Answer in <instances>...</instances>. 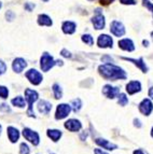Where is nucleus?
<instances>
[{
	"mask_svg": "<svg viewBox=\"0 0 153 154\" xmlns=\"http://www.w3.org/2000/svg\"><path fill=\"white\" fill-rule=\"evenodd\" d=\"M98 72L105 80L108 81H117V80H125L127 78L126 71L120 66L112 64V63H106L98 67Z\"/></svg>",
	"mask_w": 153,
	"mask_h": 154,
	"instance_id": "obj_1",
	"label": "nucleus"
},
{
	"mask_svg": "<svg viewBox=\"0 0 153 154\" xmlns=\"http://www.w3.org/2000/svg\"><path fill=\"white\" fill-rule=\"evenodd\" d=\"M38 93L36 91L31 90V88H26L25 90V99L28 101V110H27V114L28 116H33L35 118V112H33V103L38 100Z\"/></svg>",
	"mask_w": 153,
	"mask_h": 154,
	"instance_id": "obj_2",
	"label": "nucleus"
},
{
	"mask_svg": "<svg viewBox=\"0 0 153 154\" xmlns=\"http://www.w3.org/2000/svg\"><path fill=\"white\" fill-rule=\"evenodd\" d=\"M56 65V60L54 59V57L52 56L50 53L44 52L43 54L41 55L40 58V68L42 71L48 72L50 69H52L54 66Z\"/></svg>",
	"mask_w": 153,
	"mask_h": 154,
	"instance_id": "obj_3",
	"label": "nucleus"
},
{
	"mask_svg": "<svg viewBox=\"0 0 153 154\" xmlns=\"http://www.w3.org/2000/svg\"><path fill=\"white\" fill-rule=\"evenodd\" d=\"M110 32L112 33L114 37H123L126 32V29H125V26L122 22L114 20V21L111 22L110 24Z\"/></svg>",
	"mask_w": 153,
	"mask_h": 154,
	"instance_id": "obj_4",
	"label": "nucleus"
},
{
	"mask_svg": "<svg viewBox=\"0 0 153 154\" xmlns=\"http://www.w3.org/2000/svg\"><path fill=\"white\" fill-rule=\"evenodd\" d=\"M25 77L27 78V80L33 85H39L42 82V80H43L42 73L39 72L37 69H33V68H31L28 71L25 72Z\"/></svg>",
	"mask_w": 153,
	"mask_h": 154,
	"instance_id": "obj_5",
	"label": "nucleus"
},
{
	"mask_svg": "<svg viewBox=\"0 0 153 154\" xmlns=\"http://www.w3.org/2000/svg\"><path fill=\"white\" fill-rule=\"evenodd\" d=\"M97 46L100 49H112L113 46V39L109 35L102 33L98 36L97 39Z\"/></svg>",
	"mask_w": 153,
	"mask_h": 154,
	"instance_id": "obj_6",
	"label": "nucleus"
},
{
	"mask_svg": "<svg viewBox=\"0 0 153 154\" xmlns=\"http://www.w3.org/2000/svg\"><path fill=\"white\" fill-rule=\"evenodd\" d=\"M91 22H92L93 26L96 30H101V29L105 28L106 26V18L105 16L102 15V13H97L91 18Z\"/></svg>",
	"mask_w": 153,
	"mask_h": 154,
	"instance_id": "obj_7",
	"label": "nucleus"
},
{
	"mask_svg": "<svg viewBox=\"0 0 153 154\" xmlns=\"http://www.w3.org/2000/svg\"><path fill=\"white\" fill-rule=\"evenodd\" d=\"M71 111V106L67 105V103H61L57 106L56 113H55V119L56 120H61L68 116V114Z\"/></svg>",
	"mask_w": 153,
	"mask_h": 154,
	"instance_id": "obj_8",
	"label": "nucleus"
},
{
	"mask_svg": "<svg viewBox=\"0 0 153 154\" xmlns=\"http://www.w3.org/2000/svg\"><path fill=\"white\" fill-rule=\"evenodd\" d=\"M121 59H123V60H126V62L133 63V64L135 65V66H137L138 68H139V69L143 72V73H147V72L149 71L148 66H147V64L145 63V60H143L142 57H139L138 59L130 58V57H121Z\"/></svg>",
	"mask_w": 153,
	"mask_h": 154,
	"instance_id": "obj_9",
	"label": "nucleus"
},
{
	"mask_svg": "<svg viewBox=\"0 0 153 154\" xmlns=\"http://www.w3.org/2000/svg\"><path fill=\"white\" fill-rule=\"evenodd\" d=\"M102 94L109 99H113V98L117 97V95L120 94V88L117 86H112L110 84H106L102 88Z\"/></svg>",
	"mask_w": 153,
	"mask_h": 154,
	"instance_id": "obj_10",
	"label": "nucleus"
},
{
	"mask_svg": "<svg viewBox=\"0 0 153 154\" xmlns=\"http://www.w3.org/2000/svg\"><path fill=\"white\" fill-rule=\"evenodd\" d=\"M23 136L25 137L29 142H31L33 146H38L39 142H40V138H39L38 134H37L36 131L29 129V128H24Z\"/></svg>",
	"mask_w": 153,
	"mask_h": 154,
	"instance_id": "obj_11",
	"label": "nucleus"
},
{
	"mask_svg": "<svg viewBox=\"0 0 153 154\" xmlns=\"http://www.w3.org/2000/svg\"><path fill=\"white\" fill-rule=\"evenodd\" d=\"M117 44H119V48L125 52H134L135 51V43H134L133 40L130 38L121 39Z\"/></svg>",
	"mask_w": 153,
	"mask_h": 154,
	"instance_id": "obj_12",
	"label": "nucleus"
},
{
	"mask_svg": "<svg viewBox=\"0 0 153 154\" xmlns=\"http://www.w3.org/2000/svg\"><path fill=\"white\" fill-rule=\"evenodd\" d=\"M138 108H139V111L142 113L143 116H149L153 110V103L150 99L145 98V99H143L142 101L139 103V107H138Z\"/></svg>",
	"mask_w": 153,
	"mask_h": 154,
	"instance_id": "obj_13",
	"label": "nucleus"
},
{
	"mask_svg": "<svg viewBox=\"0 0 153 154\" xmlns=\"http://www.w3.org/2000/svg\"><path fill=\"white\" fill-rule=\"evenodd\" d=\"M26 67H27V62L22 57H17L12 63V69L15 73H20Z\"/></svg>",
	"mask_w": 153,
	"mask_h": 154,
	"instance_id": "obj_14",
	"label": "nucleus"
},
{
	"mask_svg": "<svg viewBox=\"0 0 153 154\" xmlns=\"http://www.w3.org/2000/svg\"><path fill=\"white\" fill-rule=\"evenodd\" d=\"M61 30L65 35H73L76 30V24L72 21H65L61 24Z\"/></svg>",
	"mask_w": 153,
	"mask_h": 154,
	"instance_id": "obj_15",
	"label": "nucleus"
},
{
	"mask_svg": "<svg viewBox=\"0 0 153 154\" xmlns=\"http://www.w3.org/2000/svg\"><path fill=\"white\" fill-rule=\"evenodd\" d=\"M141 91V83L139 81H130L126 84V92L130 95H134Z\"/></svg>",
	"mask_w": 153,
	"mask_h": 154,
	"instance_id": "obj_16",
	"label": "nucleus"
},
{
	"mask_svg": "<svg viewBox=\"0 0 153 154\" xmlns=\"http://www.w3.org/2000/svg\"><path fill=\"white\" fill-rule=\"evenodd\" d=\"M82 127L81 123L78 120H74V119H71V120H68V121L65 123V128H67L70 131H80Z\"/></svg>",
	"mask_w": 153,
	"mask_h": 154,
	"instance_id": "obj_17",
	"label": "nucleus"
},
{
	"mask_svg": "<svg viewBox=\"0 0 153 154\" xmlns=\"http://www.w3.org/2000/svg\"><path fill=\"white\" fill-rule=\"evenodd\" d=\"M37 23L39 26H46V27H51L53 25V21L48 14H39L38 18H37Z\"/></svg>",
	"mask_w": 153,
	"mask_h": 154,
	"instance_id": "obj_18",
	"label": "nucleus"
},
{
	"mask_svg": "<svg viewBox=\"0 0 153 154\" xmlns=\"http://www.w3.org/2000/svg\"><path fill=\"white\" fill-rule=\"evenodd\" d=\"M38 110L42 114H48L50 111L52 110V103L46 101V100H40L38 103Z\"/></svg>",
	"mask_w": 153,
	"mask_h": 154,
	"instance_id": "obj_19",
	"label": "nucleus"
},
{
	"mask_svg": "<svg viewBox=\"0 0 153 154\" xmlns=\"http://www.w3.org/2000/svg\"><path fill=\"white\" fill-rule=\"evenodd\" d=\"M95 142H96V144H98V146H102L104 149H107V150H115L117 149V146H115V144L111 143V142H109L108 140H106V139H101V138H97L96 140H95Z\"/></svg>",
	"mask_w": 153,
	"mask_h": 154,
	"instance_id": "obj_20",
	"label": "nucleus"
},
{
	"mask_svg": "<svg viewBox=\"0 0 153 154\" xmlns=\"http://www.w3.org/2000/svg\"><path fill=\"white\" fill-rule=\"evenodd\" d=\"M8 137H9V139H10V141L14 143V142L17 141L18 138H20V133H18V131L16 128L10 126V127H8Z\"/></svg>",
	"mask_w": 153,
	"mask_h": 154,
	"instance_id": "obj_21",
	"label": "nucleus"
},
{
	"mask_svg": "<svg viewBox=\"0 0 153 154\" xmlns=\"http://www.w3.org/2000/svg\"><path fill=\"white\" fill-rule=\"evenodd\" d=\"M48 138H51L53 141H58L59 138L61 137V131L57 129H48Z\"/></svg>",
	"mask_w": 153,
	"mask_h": 154,
	"instance_id": "obj_22",
	"label": "nucleus"
},
{
	"mask_svg": "<svg viewBox=\"0 0 153 154\" xmlns=\"http://www.w3.org/2000/svg\"><path fill=\"white\" fill-rule=\"evenodd\" d=\"M52 90H53L54 96H55V98H56V99H61V98L63 97V90H61V85H59V84H57V83L53 84V86H52Z\"/></svg>",
	"mask_w": 153,
	"mask_h": 154,
	"instance_id": "obj_23",
	"label": "nucleus"
},
{
	"mask_svg": "<svg viewBox=\"0 0 153 154\" xmlns=\"http://www.w3.org/2000/svg\"><path fill=\"white\" fill-rule=\"evenodd\" d=\"M11 103H12V105H14L15 107H18V108L25 107V99H24L22 96H17V97L13 98V99L11 100Z\"/></svg>",
	"mask_w": 153,
	"mask_h": 154,
	"instance_id": "obj_24",
	"label": "nucleus"
},
{
	"mask_svg": "<svg viewBox=\"0 0 153 154\" xmlns=\"http://www.w3.org/2000/svg\"><path fill=\"white\" fill-rule=\"evenodd\" d=\"M81 40L83 43L87 44V45H94V38H93L92 35H89V33H84V35H82Z\"/></svg>",
	"mask_w": 153,
	"mask_h": 154,
	"instance_id": "obj_25",
	"label": "nucleus"
},
{
	"mask_svg": "<svg viewBox=\"0 0 153 154\" xmlns=\"http://www.w3.org/2000/svg\"><path fill=\"white\" fill-rule=\"evenodd\" d=\"M71 107H72V109H73L74 112H78V111H80V109H81V107H82L81 99H79V98H76V99L72 100V101H71Z\"/></svg>",
	"mask_w": 153,
	"mask_h": 154,
	"instance_id": "obj_26",
	"label": "nucleus"
},
{
	"mask_svg": "<svg viewBox=\"0 0 153 154\" xmlns=\"http://www.w3.org/2000/svg\"><path fill=\"white\" fill-rule=\"evenodd\" d=\"M117 103L120 106H126L128 103V98L125 94H119L117 95Z\"/></svg>",
	"mask_w": 153,
	"mask_h": 154,
	"instance_id": "obj_27",
	"label": "nucleus"
},
{
	"mask_svg": "<svg viewBox=\"0 0 153 154\" xmlns=\"http://www.w3.org/2000/svg\"><path fill=\"white\" fill-rule=\"evenodd\" d=\"M8 96H9L8 88H5L3 85H0V97L5 99V98H8Z\"/></svg>",
	"mask_w": 153,
	"mask_h": 154,
	"instance_id": "obj_28",
	"label": "nucleus"
},
{
	"mask_svg": "<svg viewBox=\"0 0 153 154\" xmlns=\"http://www.w3.org/2000/svg\"><path fill=\"white\" fill-rule=\"evenodd\" d=\"M5 18H7V21H8V22H12L13 20H15V17H16L15 13L13 12V11H11V10L7 11V12H5Z\"/></svg>",
	"mask_w": 153,
	"mask_h": 154,
	"instance_id": "obj_29",
	"label": "nucleus"
},
{
	"mask_svg": "<svg viewBox=\"0 0 153 154\" xmlns=\"http://www.w3.org/2000/svg\"><path fill=\"white\" fill-rule=\"evenodd\" d=\"M29 152H30L29 146H27L25 142L20 143V154H29Z\"/></svg>",
	"mask_w": 153,
	"mask_h": 154,
	"instance_id": "obj_30",
	"label": "nucleus"
},
{
	"mask_svg": "<svg viewBox=\"0 0 153 154\" xmlns=\"http://www.w3.org/2000/svg\"><path fill=\"white\" fill-rule=\"evenodd\" d=\"M142 5L143 7L148 9V11H150L152 13V16H153V3L150 2V0H142Z\"/></svg>",
	"mask_w": 153,
	"mask_h": 154,
	"instance_id": "obj_31",
	"label": "nucleus"
},
{
	"mask_svg": "<svg viewBox=\"0 0 153 154\" xmlns=\"http://www.w3.org/2000/svg\"><path fill=\"white\" fill-rule=\"evenodd\" d=\"M7 64H5V62H3L2 59H0V75H2L5 73V71H7Z\"/></svg>",
	"mask_w": 153,
	"mask_h": 154,
	"instance_id": "obj_32",
	"label": "nucleus"
},
{
	"mask_svg": "<svg viewBox=\"0 0 153 154\" xmlns=\"http://www.w3.org/2000/svg\"><path fill=\"white\" fill-rule=\"evenodd\" d=\"M24 8H25L26 11H28V12H31V11L33 10V9L36 8V5L33 2H26L25 5H24Z\"/></svg>",
	"mask_w": 153,
	"mask_h": 154,
	"instance_id": "obj_33",
	"label": "nucleus"
},
{
	"mask_svg": "<svg viewBox=\"0 0 153 154\" xmlns=\"http://www.w3.org/2000/svg\"><path fill=\"white\" fill-rule=\"evenodd\" d=\"M61 55L63 57H66V58H71L72 57V54H71V52L68 51L67 49H63L61 51Z\"/></svg>",
	"mask_w": 153,
	"mask_h": 154,
	"instance_id": "obj_34",
	"label": "nucleus"
},
{
	"mask_svg": "<svg viewBox=\"0 0 153 154\" xmlns=\"http://www.w3.org/2000/svg\"><path fill=\"white\" fill-rule=\"evenodd\" d=\"M0 111H2V112H10L11 109L8 106V103H1L0 105Z\"/></svg>",
	"mask_w": 153,
	"mask_h": 154,
	"instance_id": "obj_35",
	"label": "nucleus"
},
{
	"mask_svg": "<svg viewBox=\"0 0 153 154\" xmlns=\"http://www.w3.org/2000/svg\"><path fill=\"white\" fill-rule=\"evenodd\" d=\"M120 2L122 5H135L136 0H120Z\"/></svg>",
	"mask_w": 153,
	"mask_h": 154,
	"instance_id": "obj_36",
	"label": "nucleus"
},
{
	"mask_svg": "<svg viewBox=\"0 0 153 154\" xmlns=\"http://www.w3.org/2000/svg\"><path fill=\"white\" fill-rule=\"evenodd\" d=\"M102 63H113V58L112 57L108 56V55H105V56L101 57Z\"/></svg>",
	"mask_w": 153,
	"mask_h": 154,
	"instance_id": "obj_37",
	"label": "nucleus"
},
{
	"mask_svg": "<svg viewBox=\"0 0 153 154\" xmlns=\"http://www.w3.org/2000/svg\"><path fill=\"white\" fill-rule=\"evenodd\" d=\"M99 1H100V5H109V3L113 2L114 0H99Z\"/></svg>",
	"mask_w": 153,
	"mask_h": 154,
	"instance_id": "obj_38",
	"label": "nucleus"
},
{
	"mask_svg": "<svg viewBox=\"0 0 153 154\" xmlns=\"http://www.w3.org/2000/svg\"><path fill=\"white\" fill-rule=\"evenodd\" d=\"M134 125L137 126V127H141V123H140V121H139L138 119H135V120H134Z\"/></svg>",
	"mask_w": 153,
	"mask_h": 154,
	"instance_id": "obj_39",
	"label": "nucleus"
},
{
	"mask_svg": "<svg viewBox=\"0 0 153 154\" xmlns=\"http://www.w3.org/2000/svg\"><path fill=\"white\" fill-rule=\"evenodd\" d=\"M94 153L95 154H108V153H106V152H104L102 150H100V149H95Z\"/></svg>",
	"mask_w": 153,
	"mask_h": 154,
	"instance_id": "obj_40",
	"label": "nucleus"
},
{
	"mask_svg": "<svg viewBox=\"0 0 153 154\" xmlns=\"http://www.w3.org/2000/svg\"><path fill=\"white\" fill-rule=\"evenodd\" d=\"M149 96L151 97V99H153V86L149 90Z\"/></svg>",
	"mask_w": 153,
	"mask_h": 154,
	"instance_id": "obj_41",
	"label": "nucleus"
},
{
	"mask_svg": "<svg viewBox=\"0 0 153 154\" xmlns=\"http://www.w3.org/2000/svg\"><path fill=\"white\" fill-rule=\"evenodd\" d=\"M142 44H143V46H149V41L148 40H143Z\"/></svg>",
	"mask_w": 153,
	"mask_h": 154,
	"instance_id": "obj_42",
	"label": "nucleus"
},
{
	"mask_svg": "<svg viewBox=\"0 0 153 154\" xmlns=\"http://www.w3.org/2000/svg\"><path fill=\"white\" fill-rule=\"evenodd\" d=\"M134 154H145L141 150H136V151H134Z\"/></svg>",
	"mask_w": 153,
	"mask_h": 154,
	"instance_id": "obj_43",
	"label": "nucleus"
},
{
	"mask_svg": "<svg viewBox=\"0 0 153 154\" xmlns=\"http://www.w3.org/2000/svg\"><path fill=\"white\" fill-rule=\"evenodd\" d=\"M2 8V2H1V1H0V9Z\"/></svg>",
	"mask_w": 153,
	"mask_h": 154,
	"instance_id": "obj_44",
	"label": "nucleus"
},
{
	"mask_svg": "<svg viewBox=\"0 0 153 154\" xmlns=\"http://www.w3.org/2000/svg\"><path fill=\"white\" fill-rule=\"evenodd\" d=\"M151 38H152V40H153V31L151 32Z\"/></svg>",
	"mask_w": 153,
	"mask_h": 154,
	"instance_id": "obj_45",
	"label": "nucleus"
},
{
	"mask_svg": "<svg viewBox=\"0 0 153 154\" xmlns=\"http://www.w3.org/2000/svg\"><path fill=\"white\" fill-rule=\"evenodd\" d=\"M151 136L153 137V128H152V131H151Z\"/></svg>",
	"mask_w": 153,
	"mask_h": 154,
	"instance_id": "obj_46",
	"label": "nucleus"
},
{
	"mask_svg": "<svg viewBox=\"0 0 153 154\" xmlns=\"http://www.w3.org/2000/svg\"><path fill=\"white\" fill-rule=\"evenodd\" d=\"M42 1H44V2H48V0H42Z\"/></svg>",
	"mask_w": 153,
	"mask_h": 154,
	"instance_id": "obj_47",
	"label": "nucleus"
},
{
	"mask_svg": "<svg viewBox=\"0 0 153 154\" xmlns=\"http://www.w3.org/2000/svg\"><path fill=\"white\" fill-rule=\"evenodd\" d=\"M0 134H1V125H0Z\"/></svg>",
	"mask_w": 153,
	"mask_h": 154,
	"instance_id": "obj_48",
	"label": "nucleus"
},
{
	"mask_svg": "<svg viewBox=\"0 0 153 154\" xmlns=\"http://www.w3.org/2000/svg\"><path fill=\"white\" fill-rule=\"evenodd\" d=\"M87 1H94V0H87Z\"/></svg>",
	"mask_w": 153,
	"mask_h": 154,
	"instance_id": "obj_49",
	"label": "nucleus"
}]
</instances>
